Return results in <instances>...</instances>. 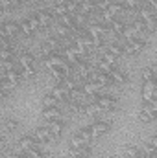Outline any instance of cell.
Instances as JSON below:
<instances>
[{
    "instance_id": "obj_1",
    "label": "cell",
    "mask_w": 157,
    "mask_h": 158,
    "mask_svg": "<svg viewBox=\"0 0 157 158\" xmlns=\"http://www.w3.org/2000/svg\"><path fill=\"white\" fill-rule=\"evenodd\" d=\"M111 127H113V121H104V119H94L92 123H89V125H87L89 134H91V138H92V140L105 136V134L111 131Z\"/></svg>"
},
{
    "instance_id": "obj_2",
    "label": "cell",
    "mask_w": 157,
    "mask_h": 158,
    "mask_svg": "<svg viewBox=\"0 0 157 158\" xmlns=\"http://www.w3.org/2000/svg\"><path fill=\"white\" fill-rule=\"evenodd\" d=\"M148 46V39H144V37H135L133 40H129V42H124V55H137L139 52H142L144 48Z\"/></svg>"
},
{
    "instance_id": "obj_3",
    "label": "cell",
    "mask_w": 157,
    "mask_h": 158,
    "mask_svg": "<svg viewBox=\"0 0 157 158\" xmlns=\"http://www.w3.org/2000/svg\"><path fill=\"white\" fill-rule=\"evenodd\" d=\"M41 118L44 119V121L61 119V118H63V110H61V105H56V107H43V110H41Z\"/></svg>"
},
{
    "instance_id": "obj_4",
    "label": "cell",
    "mask_w": 157,
    "mask_h": 158,
    "mask_svg": "<svg viewBox=\"0 0 157 158\" xmlns=\"http://www.w3.org/2000/svg\"><path fill=\"white\" fill-rule=\"evenodd\" d=\"M34 138L37 140V143H39L41 147L46 145V143H50V142H54V138H52V134H50V131H48L46 125H41V127H37L34 131Z\"/></svg>"
},
{
    "instance_id": "obj_5",
    "label": "cell",
    "mask_w": 157,
    "mask_h": 158,
    "mask_svg": "<svg viewBox=\"0 0 157 158\" xmlns=\"http://www.w3.org/2000/svg\"><path fill=\"white\" fill-rule=\"evenodd\" d=\"M32 147H41L39 143H37V140L34 138V134H24V136H20L17 140V151L24 153V151H28Z\"/></svg>"
},
{
    "instance_id": "obj_6",
    "label": "cell",
    "mask_w": 157,
    "mask_h": 158,
    "mask_svg": "<svg viewBox=\"0 0 157 158\" xmlns=\"http://www.w3.org/2000/svg\"><path fill=\"white\" fill-rule=\"evenodd\" d=\"M35 17H37V20H39L41 31H44L46 28H50V26L54 24V20H56V17L50 13V9H41V11L35 13Z\"/></svg>"
},
{
    "instance_id": "obj_7",
    "label": "cell",
    "mask_w": 157,
    "mask_h": 158,
    "mask_svg": "<svg viewBox=\"0 0 157 158\" xmlns=\"http://www.w3.org/2000/svg\"><path fill=\"white\" fill-rule=\"evenodd\" d=\"M141 96L142 101H155V81H142Z\"/></svg>"
},
{
    "instance_id": "obj_8",
    "label": "cell",
    "mask_w": 157,
    "mask_h": 158,
    "mask_svg": "<svg viewBox=\"0 0 157 158\" xmlns=\"http://www.w3.org/2000/svg\"><path fill=\"white\" fill-rule=\"evenodd\" d=\"M46 127H48V131H50V134H52V138L54 140H57L61 134H63V131H65V119H52V121H46Z\"/></svg>"
},
{
    "instance_id": "obj_9",
    "label": "cell",
    "mask_w": 157,
    "mask_h": 158,
    "mask_svg": "<svg viewBox=\"0 0 157 158\" xmlns=\"http://www.w3.org/2000/svg\"><path fill=\"white\" fill-rule=\"evenodd\" d=\"M92 140L91 138H87V136H83L81 132H74L70 138H69V149H79V147H83V145H89Z\"/></svg>"
},
{
    "instance_id": "obj_10",
    "label": "cell",
    "mask_w": 157,
    "mask_h": 158,
    "mask_svg": "<svg viewBox=\"0 0 157 158\" xmlns=\"http://www.w3.org/2000/svg\"><path fill=\"white\" fill-rule=\"evenodd\" d=\"M50 94L57 99V103H59V105H67V103L70 101L69 92H67L61 85H54V86H52V90H50Z\"/></svg>"
},
{
    "instance_id": "obj_11",
    "label": "cell",
    "mask_w": 157,
    "mask_h": 158,
    "mask_svg": "<svg viewBox=\"0 0 157 158\" xmlns=\"http://www.w3.org/2000/svg\"><path fill=\"white\" fill-rule=\"evenodd\" d=\"M2 30L6 31V35H7V39H9V40L20 35V28H19V22H13V20H6V22L2 24Z\"/></svg>"
},
{
    "instance_id": "obj_12",
    "label": "cell",
    "mask_w": 157,
    "mask_h": 158,
    "mask_svg": "<svg viewBox=\"0 0 157 158\" xmlns=\"http://www.w3.org/2000/svg\"><path fill=\"white\" fill-rule=\"evenodd\" d=\"M67 155H69V158H89L92 155V147L89 143V145H83L79 149H69Z\"/></svg>"
},
{
    "instance_id": "obj_13",
    "label": "cell",
    "mask_w": 157,
    "mask_h": 158,
    "mask_svg": "<svg viewBox=\"0 0 157 158\" xmlns=\"http://www.w3.org/2000/svg\"><path fill=\"white\" fill-rule=\"evenodd\" d=\"M81 92L85 94V96H92V94H100L104 88L98 85V83H94V81H83L81 85Z\"/></svg>"
},
{
    "instance_id": "obj_14",
    "label": "cell",
    "mask_w": 157,
    "mask_h": 158,
    "mask_svg": "<svg viewBox=\"0 0 157 158\" xmlns=\"http://www.w3.org/2000/svg\"><path fill=\"white\" fill-rule=\"evenodd\" d=\"M109 77L113 81V85H126V83H129V76L124 74V72L118 70V68H113V70L109 72Z\"/></svg>"
},
{
    "instance_id": "obj_15",
    "label": "cell",
    "mask_w": 157,
    "mask_h": 158,
    "mask_svg": "<svg viewBox=\"0 0 157 158\" xmlns=\"http://www.w3.org/2000/svg\"><path fill=\"white\" fill-rule=\"evenodd\" d=\"M17 64L19 66H32V64H35V55L30 52H22L17 57Z\"/></svg>"
},
{
    "instance_id": "obj_16",
    "label": "cell",
    "mask_w": 157,
    "mask_h": 158,
    "mask_svg": "<svg viewBox=\"0 0 157 158\" xmlns=\"http://www.w3.org/2000/svg\"><path fill=\"white\" fill-rule=\"evenodd\" d=\"M4 79H7L13 86H17V85H20V81H22V76H20V72L17 70V68H13V70H7V72H4Z\"/></svg>"
},
{
    "instance_id": "obj_17",
    "label": "cell",
    "mask_w": 157,
    "mask_h": 158,
    "mask_svg": "<svg viewBox=\"0 0 157 158\" xmlns=\"http://www.w3.org/2000/svg\"><path fill=\"white\" fill-rule=\"evenodd\" d=\"M120 4L124 6L126 11H131V13H137L142 7V2L141 0H120Z\"/></svg>"
},
{
    "instance_id": "obj_18",
    "label": "cell",
    "mask_w": 157,
    "mask_h": 158,
    "mask_svg": "<svg viewBox=\"0 0 157 158\" xmlns=\"http://www.w3.org/2000/svg\"><path fill=\"white\" fill-rule=\"evenodd\" d=\"M141 110H142V112H146V114H150L154 119L157 118V103H155V101H142Z\"/></svg>"
},
{
    "instance_id": "obj_19",
    "label": "cell",
    "mask_w": 157,
    "mask_h": 158,
    "mask_svg": "<svg viewBox=\"0 0 157 158\" xmlns=\"http://www.w3.org/2000/svg\"><path fill=\"white\" fill-rule=\"evenodd\" d=\"M142 81H155V66L148 64L142 68Z\"/></svg>"
},
{
    "instance_id": "obj_20",
    "label": "cell",
    "mask_w": 157,
    "mask_h": 158,
    "mask_svg": "<svg viewBox=\"0 0 157 158\" xmlns=\"http://www.w3.org/2000/svg\"><path fill=\"white\" fill-rule=\"evenodd\" d=\"M4 127H6V131H7V132H15V131H19L20 123H19V119H15V118H6Z\"/></svg>"
},
{
    "instance_id": "obj_21",
    "label": "cell",
    "mask_w": 157,
    "mask_h": 158,
    "mask_svg": "<svg viewBox=\"0 0 157 158\" xmlns=\"http://www.w3.org/2000/svg\"><path fill=\"white\" fill-rule=\"evenodd\" d=\"M19 28H20V33H22L26 39L34 37V31H32V28H30V24H28V20H26V19H22V20L19 22Z\"/></svg>"
},
{
    "instance_id": "obj_22",
    "label": "cell",
    "mask_w": 157,
    "mask_h": 158,
    "mask_svg": "<svg viewBox=\"0 0 157 158\" xmlns=\"http://www.w3.org/2000/svg\"><path fill=\"white\" fill-rule=\"evenodd\" d=\"M155 142H157V138L155 136H150V140H148V143L141 149L144 155H155Z\"/></svg>"
},
{
    "instance_id": "obj_23",
    "label": "cell",
    "mask_w": 157,
    "mask_h": 158,
    "mask_svg": "<svg viewBox=\"0 0 157 158\" xmlns=\"http://www.w3.org/2000/svg\"><path fill=\"white\" fill-rule=\"evenodd\" d=\"M126 158H142V151L137 145H128L126 147Z\"/></svg>"
},
{
    "instance_id": "obj_24",
    "label": "cell",
    "mask_w": 157,
    "mask_h": 158,
    "mask_svg": "<svg viewBox=\"0 0 157 158\" xmlns=\"http://www.w3.org/2000/svg\"><path fill=\"white\" fill-rule=\"evenodd\" d=\"M24 153H26V158H44L43 147H32V149H28Z\"/></svg>"
},
{
    "instance_id": "obj_25",
    "label": "cell",
    "mask_w": 157,
    "mask_h": 158,
    "mask_svg": "<svg viewBox=\"0 0 157 158\" xmlns=\"http://www.w3.org/2000/svg\"><path fill=\"white\" fill-rule=\"evenodd\" d=\"M41 103H43V107H56V105H59V103H57V99H56L50 92L43 96V101H41Z\"/></svg>"
},
{
    "instance_id": "obj_26",
    "label": "cell",
    "mask_w": 157,
    "mask_h": 158,
    "mask_svg": "<svg viewBox=\"0 0 157 158\" xmlns=\"http://www.w3.org/2000/svg\"><path fill=\"white\" fill-rule=\"evenodd\" d=\"M26 20H28V24H30V28H32V31H34V33H35V31H41L39 20H37V17H35V15H32V17H28Z\"/></svg>"
},
{
    "instance_id": "obj_27",
    "label": "cell",
    "mask_w": 157,
    "mask_h": 158,
    "mask_svg": "<svg viewBox=\"0 0 157 158\" xmlns=\"http://www.w3.org/2000/svg\"><path fill=\"white\" fill-rule=\"evenodd\" d=\"M113 0H94V6H96V11H102V9H107V6L111 4Z\"/></svg>"
},
{
    "instance_id": "obj_28",
    "label": "cell",
    "mask_w": 157,
    "mask_h": 158,
    "mask_svg": "<svg viewBox=\"0 0 157 158\" xmlns=\"http://www.w3.org/2000/svg\"><path fill=\"white\" fill-rule=\"evenodd\" d=\"M142 7H146V9H150V11H154V13H155L157 0H142Z\"/></svg>"
},
{
    "instance_id": "obj_29",
    "label": "cell",
    "mask_w": 157,
    "mask_h": 158,
    "mask_svg": "<svg viewBox=\"0 0 157 158\" xmlns=\"http://www.w3.org/2000/svg\"><path fill=\"white\" fill-rule=\"evenodd\" d=\"M139 121H141V123H152L154 118H152L150 114H146V112H142V110H141V112H139Z\"/></svg>"
},
{
    "instance_id": "obj_30",
    "label": "cell",
    "mask_w": 157,
    "mask_h": 158,
    "mask_svg": "<svg viewBox=\"0 0 157 158\" xmlns=\"http://www.w3.org/2000/svg\"><path fill=\"white\" fill-rule=\"evenodd\" d=\"M9 158H26V153H22V151H15V153H11Z\"/></svg>"
},
{
    "instance_id": "obj_31",
    "label": "cell",
    "mask_w": 157,
    "mask_h": 158,
    "mask_svg": "<svg viewBox=\"0 0 157 158\" xmlns=\"http://www.w3.org/2000/svg\"><path fill=\"white\" fill-rule=\"evenodd\" d=\"M7 35H6V31L2 30V26H0V44H4V42H7Z\"/></svg>"
},
{
    "instance_id": "obj_32",
    "label": "cell",
    "mask_w": 157,
    "mask_h": 158,
    "mask_svg": "<svg viewBox=\"0 0 157 158\" xmlns=\"http://www.w3.org/2000/svg\"><path fill=\"white\" fill-rule=\"evenodd\" d=\"M142 158H155V155H144L142 153Z\"/></svg>"
},
{
    "instance_id": "obj_33",
    "label": "cell",
    "mask_w": 157,
    "mask_h": 158,
    "mask_svg": "<svg viewBox=\"0 0 157 158\" xmlns=\"http://www.w3.org/2000/svg\"><path fill=\"white\" fill-rule=\"evenodd\" d=\"M2 145H4V138L0 136V147H2Z\"/></svg>"
},
{
    "instance_id": "obj_34",
    "label": "cell",
    "mask_w": 157,
    "mask_h": 158,
    "mask_svg": "<svg viewBox=\"0 0 157 158\" xmlns=\"http://www.w3.org/2000/svg\"><path fill=\"white\" fill-rule=\"evenodd\" d=\"M89 158H92V156H89Z\"/></svg>"
},
{
    "instance_id": "obj_35",
    "label": "cell",
    "mask_w": 157,
    "mask_h": 158,
    "mask_svg": "<svg viewBox=\"0 0 157 158\" xmlns=\"http://www.w3.org/2000/svg\"><path fill=\"white\" fill-rule=\"evenodd\" d=\"M141 2H142V0H141Z\"/></svg>"
}]
</instances>
